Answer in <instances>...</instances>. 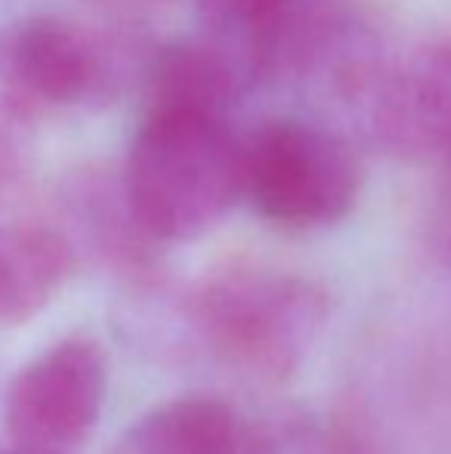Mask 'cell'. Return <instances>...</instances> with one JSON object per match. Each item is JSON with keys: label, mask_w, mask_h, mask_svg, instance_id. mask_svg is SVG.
Returning a JSON list of instances; mask_svg holds the SVG:
<instances>
[{"label": "cell", "mask_w": 451, "mask_h": 454, "mask_svg": "<svg viewBox=\"0 0 451 454\" xmlns=\"http://www.w3.org/2000/svg\"><path fill=\"white\" fill-rule=\"evenodd\" d=\"M201 312L226 356L278 371L294 359L297 340L315 325L322 297L307 281L288 275L229 272L205 287Z\"/></svg>", "instance_id": "cell-5"}, {"label": "cell", "mask_w": 451, "mask_h": 454, "mask_svg": "<svg viewBox=\"0 0 451 454\" xmlns=\"http://www.w3.org/2000/svg\"><path fill=\"white\" fill-rule=\"evenodd\" d=\"M74 270V251L56 229L0 223V325L41 316Z\"/></svg>", "instance_id": "cell-9"}, {"label": "cell", "mask_w": 451, "mask_h": 454, "mask_svg": "<svg viewBox=\"0 0 451 454\" xmlns=\"http://www.w3.org/2000/svg\"><path fill=\"white\" fill-rule=\"evenodd\" d=\"M201 41L241 74L247 87L272 74L288 56L294 0H195Z\"/></svg>", "instance_id": "cell-8"}, {"label": "cell", "mask_w": 451, "mask_h": 454, "mask_svg": "<svg viewBox=\"0 0 451 454\" xmlns=\"http://www.w3.org/2000/svg\"><path fill=\"white\" fill-rule=\"evenodd\" d=\"M109 393V362L90 337L43 349L6 389V436L31 449L68 454L90 439Z\"/></svg>", "instance_id": "cell-4"}, {"label": "cell", "mask_w": 451, "mask_h": 454, "mask_svg": "<svg viewBox=\"0 0 451 454\" xmlns=\"http://www.w3.org/2000/svg\"><path fill=\"white\" fill-rule=\"evenodd\" d=\"M114 454H245V430L223 402L186 395L139 418Z\"/></svg>", "instance_id": "cell-10"}, {"label": "cell", "mask_w": 451, "mask_h": 454, "mask_svg": "<svg viewBox=\"0 0 451 454\" xmlns=\"http://www.w3.org/2000/svg\"><path fill=\"white\" fill-rule=\"evenodd\" d=\"M145 56L124 35H97L56 16H28L0 31V84L16 112L109 102Z\"/></svg>", "instance_id": "cell-3"}, {"label": "cell", "mask_w": 451, "mask_h": 454, "mask_svg": "<svg viewBox=\"0 0 451 454\" xmlns=\"http://www.w3.org/2000/svg\"><path fill=\"white\" fill-rule=\"evenodd\" d=\"M0 454H59V451H43V449H31V445L10 442V445H0Z\"/></svg>", "instance_id": "cell-13"}, {"label": "cell", "mask_w": 451, "mask_h": 454, "mask_svg": "<svg viewBox=\"0 0 451 454\" xmlns=\"http://www.w3.org/2000/svg\"><path fill=\"white\" fill-rule=\"evenodd\" d=\"M328 16H334V0H294V28H291L288 53L309 28H315V25ZM284 59H288V56H284Z\"/></svg>", "instance_id": "cell-11"}, {"label": "cell", "mask_w": 451, "mask_h": 454, "mask_svg": "<svg viewBox=\"0 0 451 454\" xmlns=\"http://www.w3.org/2000/svg\"><path fill=\"white\" fill-rule=\"evenodd\" d=\"M359 189V155L331 127L276 118L245 139V198L278 226H331L353 210Z\"/></svg>", "instance_id": "cell-2"}, {"label": "cell", "mask_w": 451, "mask_h": 454, "mask_svg": "<svg viewBox=\"0 0 451 454\" xmlns=\"http://www.w3.org/2000/svg\"><path fill=\"white\" fill-rule=\"evenodd\" d=\"M145 114H207L229 118L235 102L251 87L241 74L201 37L155 47L143 66Z\"/></svg>", "instance_id": "cell-7"}, {"label": "cell", "mask_w": 451, "mask_h": 454, "mask_svg": "<svg viewBox=\"0 0 451 454\" xmlns=\"http://www.w3.org/2000/svg\"><path fill=\"white\" fill-rule=\"evenodd\" d=\"M436 229H439L442 247L451 254V189L439 198V210H436Z\"/></svg>", "instance_id": "cell-12"}, {"label": "cell", "mask_w": 451, "mask_h": 454, "mask_svg": "<svg viewBox=\"0 0 451 454\" xmlns=\"http://www.w3.org/2000/svg\"><path fill=\"white\" fill-rule=\"evenodd\" d=\"M365 112L374 139L390 152L451 170V41L384 66Z\"/></svg>", "instance_id": "cell-6"}, {"label": "cell", "mask_w": 451, "mask_h": 454, "mask_svg": "<svg viewBox=\"0 0 451 454\" xmlns=\"http://www.w3.org/2000/svg\"><path fill=\"white\" fill-rule=\"evenodd\" d=\"M121 189L152 241H195L245 198V139L229 118L152 112L130 143Z\"/></svg>", "instance_id": "cell-1"}]
</instances>
